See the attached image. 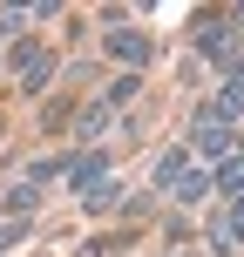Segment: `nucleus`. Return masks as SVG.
Here are the masks:
<instances>
[{
    "mask_svg": "<svg viewBox=\"0 0 244 257\" xmlns=\"http://www.w3.org/2000/svg\"><path fill=\"white\" fill-rule=\"evenodd\" d=\"M34 203H41V190H34V183H21V190L7 196V210H34Z\"/></svg>",
    "mask_w": 244,
    "mask_h": 257,
    "instance_id": "f8f14e48",
    "label": "nucleus"
},
{
    "mask_svg": "<svg viewBox=\"0 0 244 257\" xmlns=\"http://www.w3.org/2000/svg\"><path fill=\"white\" fill-rule=\"evenodd\" d=\"M224 223H231V237H237V244H244V196H237L231 210H224Z\"/></svg>",
    "mask_w": 244,
    "mask_h": 257,
    "instance_id": "ddd939ff",
    "label": "nucleus"
},
{
    "mask_svg": "<svg viewBox=\"0 0 244 257\" xmlns=\"http://www.w3.org/2000/svg\"><path fill=\"white\" fill-rule=\"evenodd\" d=\"M210 190H217V176H210V169H183V183H177L170 196H177V203H204Z\"/></svg>",
    "mask_w": 244,
    "mask_h": 257,
    "instance_id": "0eeeda50",
    "label": "nucleus"
},
{
    "mask_svg": "<svg viewBox=\"0 0 244 257\" xmlns=\"http://www.w3.org/2000/svg\"><path fill=\"white\" fill-rule=\"evenodd\" d=\"M210 244H217L224 257H231V250H244V244H237V237H231V223H224V217H210Z\"/></svg>",
    "mask_w": 244,
    "mask_h": 257,
    "instance_id": "9d476101",
    "label": "nucleus"
},
{
    "mask_svg": "<svg viewBox=\"0 0 244 257\" xmlns=\"http://www.w3.org/2000/svg\"><path fill=\"white\" fill-rule=\"evenodd\" d=\"M197 115H210V122H224V128H231V122L244 115V75H231V81H224V88L210 95L204 108H197Z\"/></svg>",
    "mask_w": 244,
    "mask_h": 257,
    "instance_id": "20e7f679",
    "label": "nucleus"
},
{
    "mask_svg": "<svg viewBox=\"0 0 244 257\" xmlns=\"http://www.w3.org/2000/svg\"><path fill=\"white\" fill-rule=\"evenodd\" d=\"M190 149L210 156V163H224V156H231V128L210 122V115H197V122H190Z\"/></svg>",
    "mask_w": 244,
    "mask_h": 257,
    "instance_id": "7ed1b4c3",
    "label": "nucleus"
},
{
    "mask_svg": "<svg viewBox=\"0 0 244 257\" xmlns=\"http://www.w3.org/2000/svg\"><path fill=\"white\" fill-rule=\"evenodd\" d=\"M183 169H190V149H170L163 163H156V190H177V183H183Z\"/></svg>",
    "mask_w": 244,
    "mask_h": 257,
    "instance_id": "6e6552de",
    "label": "nucleus"
},
{
    "mask_svg": "<svg viewBox=\"0 0 244 257\" xmlns=\"http://www.w3.org/2000/svg\"><path fill=\"white\" fill-rule=\"evenodd\" d=\"M210 176H217V190H224V196L237 203V196H244V149H231V156H224L217 169H210Z\"/></svg>",
    "mask_w": 244,
    "mask_h": 257,
    "instance_id": "423d86ee",
    "label": "nucleus"
},
{
    "mask_svg": "<svg viewBox=\"0 0 244 257\" xmlns=\"http://www.w3.org/2000/svg\"><path fill=\"white\" fill-rule=\"evenodd\" d=\"M82 203H89V210H109V203H122V190H116V183H102V190H89Z\"/></svg>",
    "mask_w": 244,
    "mask_h": 257,
    "instance_id": "9b49d317",
    "label": "nucleus"
},
{
    "mask_svg": "<svg viewBox=\"0 0 244 257\" xmlns=\"http://www.w3.org/2000/svg\"><path fill=\"white\" fill-rule=\"evenodd\" d=\"M75 128H82V136H102V128H109V102H89V108H82V115H75Z\"/></svg>",
    "mask_w": 244,
    "mask_h": 257,
    "instance_id": "1a4fd4ad",
    "label": "nucleus"
},
{
    "mask_svg": "<svg viewBox=\"0 0 244 257\" xmlns=\"http://www.w3.org/2000/svg\"><path fill=\"white\" fill-rule=\"evenodd\" d=\"M237 27H244V14H237Z\"/></svg>",
    "mask_w": 244,
    "mask_h": 257,
    "instance_id": "4468645a",
    "label": "nucleus"
},
{
    "mask_svg": "<svg viewBox=\"0 0 244 257\" xmlns=\"http://www.w3.org/2000/svg\"><path fill=\"white\" fill-rule=\"evenodd\" d=\"M190 41H197V54H204L210 68H231V75H244V41H237V27H224V21H197Z\"/></svg>",
    "mask_w": 244,
    "mask_h": 257,
    "instance_id": "f257e3e1",
    "label": "nucleus"
},
{
    "mask_svg": "<svg viewBox=\"0 0 244 257\" xmlns=\"http://www.w3.org/2000/svg\"><path fill=\"white\" fill-rule=\"evenodd\" d=\"M68 183H75L82 196H89V190H102V183H109V156H102V149H89V156H68Z\"/></svg>",
    "mask_w": 244,
    "mask_h": 257,
    "instance_id": "39448f33",
    "label": "nucleus"
},
{
    "mask_svg": "<svg viewBox=\"0 0 244 257\" xmlns=\"http://www.w3.org/2000/svg\"><path fill=\"white\" fill-rule=\"evenodd\" d=\"M102 48L116 54L122 68H142V61L156 54V48H149V34H136V27H109V34H102Z\"/></svg>",
    "mask_w": 244,
    "mask_h": 257,
    "instance_id": "f03ea898",
    "label": "nucleus"
}]
</instances>
